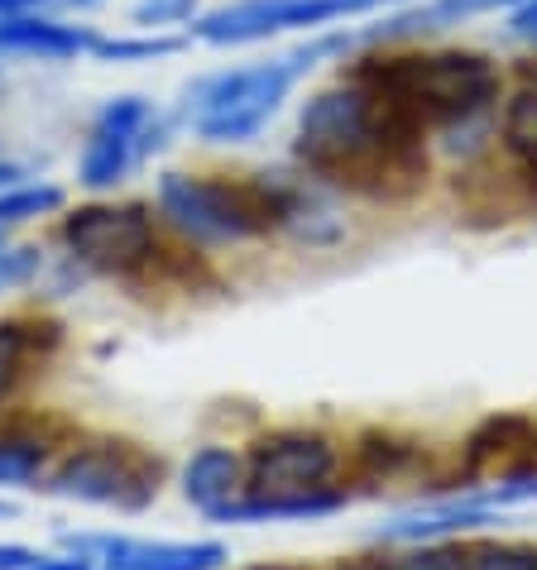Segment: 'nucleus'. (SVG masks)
<instances>
[{
  "label": "nucleus",
  "instance_id": "nucleus-7",
  "mask_svg": "<svg viewBox=\"0 0 537 570\" xmlns=\"http://www.w3.org/2000/svg\"><path fill=\"white\" fill-rule=\"evenodd\" d=\"M164 145V120L154 116V106L145 97H116L106 101V110L91 125L87 145H82V164H77V178L87 187H116L130 178V168L139 158H149Z\"/></svg>",
  "mask_w": 537,
  "mask_h": 570
},
{
  "label": "nucleus",
  "instance_id": "nucleus-10",
  "mask_svg": "<svg viewBox=\"0 0 537 570\" xmlns=\"http://www.w3.org/2000/svg\"><path fill=\"white\" fill-rule=\"evenodd\" d=\"M97 35L82 24H62L53 14H35V10H14V14H0V53L10 58H77V53H91Z\"/></svg>",
  "mask_w": 537,
  "mask_h": 570
},
{
  "label": "nucleus",
  "instance_id": "nucleus-5",
  "mask_svg": "<svg viewBox=\"0 0 537 570\" xmlns=\"http://www.w3.org/2000/svg\"><path fill=\"white\" fill-rule=\"evenodd\" d=\"M43 489L58 499L139 513L154 494H159V461H149L145 451L130 446V441H91V446L72 451L68 461L49 474Z\"/></svg>",
  "mask_w": 537,
  "mask_h": 570
},
{
  "label": "nucleus",
  "instance_id": "nucleus-31",
  "mask_svg": "<svg viewBox=\"0 0 537 570\" xmlns=\"http://www.w3.org/2000/svg\"><path fill=\"white\" fill-rule=\"evenodd\" d=\"M0 513H10V503H0Z\"/></svg>",
  "mask_w": 537,
  "mask_h": 570
},
{
  "label": "nucleus",
  "instance_id": "nucleus-8",
  "mask_svg": "<svg viewBox=\"0 0 537 570\" xmlns=\"http://www.w3.org/2000/svg\"><path fill=\"white\" fill-rule=\"evenodd\" d=\"M62 245L97 274H135L154 259V220L145 207H77L62 216Z\"/></svg>",
  "mask_w": 537,
  "mask_h": 570
},
{
  "label": "nucleus",
  "instance_id": "nucleus-6",
  "mask_svg": "<svg viewBox=\"0 0 537 570\" xmlns=\"http://www.w3.org/2000/svg\"><path fill=\"white\" fill-rule=\"evenodd\" d=\"M393 0H231L221 10H207L187 24V35L216 49H235V43H260L289 29H322L336 24L345 14H370Z\"/></svg>",
  "mask_w": 537,
  "mask_h": 570
},
{
  "label": "nucleus",
  "instance_id": "nucleus-24",
  "mask_svg": "<svg viewBox=\"0 0 537 570\" xmlns=\"http://www.w3.org/2000/svg\"><path fill=\"white\" fill-rule=\"evenodd\" d=\"M35 561H39V551H29V547H14V542L0 547V570H29Z\"/></svg>",
  "mask_w": 537,
  "mask_h": 570
},
{
  "label": "nucleus",
  "instance_id": "nucleus-14",
  "mask_svg": "<svg viewBox=\"0 0 537 570\" xmlns=\"http://www.w3.org/2000/svg\"><path fill=\"white\" fill-rule=\"evenodd\" d=\"M499 135H504V149L524 173V183L537 193V82L518 87L509 106H504V120H499Z\"/></svg>",
  "mask_w": 537,
  "mask_h": 570
},
{
  "label": "nucleus",
  "instance_id": "nucleus-27",
  "mask_svg": "<svg viewBox=\"0 0 537 570\" xmlns=\"http://www.w3.org/2000/svg\"><path fill=\"white\" fill-rule=\"evenodd\" d=\"M68 10H91V6H101V0H62Z\"/></svg>",
  "mask_w": 537,
  "mask_h": 570
},
{
  "label": "nucleus",
  "instance_id": "nucleus-2",
  "mask_svg": "<svg viewBox=\"0 0 537 570\" xmlns=\"http://www.w3.org/2000/svg\"><path fill=\"white\" fill-rule=\"evenodd\" d=\"M351 82L374 87L403 106L422 130H456L480 120L499 101V68L485 53L437 49V53H374L351 62Z\"/></svg>",
  "mask_w": 537,
  "mask_h": 570
},
{
  "label": "nucleus",
  "instance_id": "nucleus-20",
  "mask_svg": "<svg viewBox=\"0 0 537 570\" xmlns=\"http://www.w3.org/2000/svg\"><path fill=\"white\" fill-rule=\"evenodd\" d=\"M384 570H470V557L456 551V547H418V551H408V557H399Z\"/></svg>",
  "mask_w": 537,
  "mask_h": 570
},
{
  "label": "nucleus",
  "instance_id": "nucleus-1",
  "mask_svg": "<svg viewBox=\"0 0 537 570\" xmlns=\"http://www.w3.org/2000/svg\"><path fill=\"white\" fill-rule=\"evenodd\" d=\"M422 125L374 87L341 77L318 91L297 116L293 154L312 178L351 187L365 197H408L422 187L428 149Z\"/></svg>",
  "mask_w": 537,
  "mask_h": 570
},
{
  "label": "nucleus",
  "instance_id": "nucleus-26",
  "mask_svg": "<svg viewBox=\"0 0 537 570\" xmlns=\"http://www.w3.org/2000/svg\"><path fill=\"white\" fill-rule=\"evenodd\" d=\"M518 35H537V0H524V6L514 10V20H509Z\"/></svg>",
  "mask_w": 537,
  "mask_h": 570
},
{
  "label": "nucleus",
  "instance_id": "nucleus-3",
  "mask_svg": "<svg viewBox=\"0 0 537 570\" xmlns=\"http://www.w3.org/2000/svg\"><path fill=\"white\" fill-rule=\"evenodd\" d=\"M351 43H355V35H336V39L307 43V49H293L283 58L202 77V82L183 91V116L193 125V135L207 139V145H245V139H255L268 125V116H274L283 97L297 87V77L318 68V58L345 53Z\"/></svg>",
  "mask_w": 537,
  "mask_h": 570
},
{
  "label": "nucleus",
  "instance_id": "nucleus-30",
  "mask_svg": "<svg viewBox=\"0 0 537 570\" xmlns=\"http://www.w3.org/2000/svg\"><path fill=\"white\" fill-rule=\"evenodd\" d=\"M360 570H384V566H360Z\"/></svg>",
  "mask_w": 537,
  "mask_h": 570
},
{
  "label": "nucleus",
  "instance_id": "nucleus-15",
  "mask_svg": "<svg viewBox=\"0 0 537 570\" xmlns=\"http://www.w3.org/2000/svg\"><path fill=\"white\" fill-rule=\"evenodd\" d=\"M39 322H0V403L25 379V364L39 355Z\"/></svg>",
  "mask_w": 537,
  "mask_h": 570
},
{
  "label": "nucleus",
  "instance_id": "nucleus-11",
  "mask_svg": "<svg viewBox=\"0 0 537 570\" xmlns=\"http://www.w3.org/2000/svg\"><path fill=\"white\" fill-rule=\"evenodd\" d=\"M221 542H106V570H221Z\"/></svg>",
  "mask_w": 537,
  "mask_h": 570
},
{
  "label": "nucleus",
  "instance_id": "nucleus-12",
  "mask_svg": "<svg viewBox=\"0 0 537 570\" xmlns=\"http://www.w3.org/2000/svg\"><path fill=\"white\" fill-rule=\"evenodd\" d=\"M241 489H245V465H241V455L226 446H202L183 470L187 503H197L207 518H216L226 503L241 499Z\"/></svg>",
  "mask_w": 537,
  "mask_h": 570
},
{
  "label": "nucleus",
  "instance_id": "nucleus-4",
  "mask_svg": "<svg viewBox=\"0 0 537 570\" xmlns=\"http://www.w3.org/2000/svg\"><path fill=\"white\" fill-rule=\"evenodd\" d=\"M159 212L197 245H245L255 235L297 216V193L279 178L255 183H221L197 173H164Z\"/></svg>",
  "mask_w": 537,
  "mask_h": 570
},
{
  "label": "nucleus",
  "instance_id": "nucleus-29",
  "mask_svg": "<svg viewBox=\"0 0 537 570\" xmlns=\"http://www.w3.org/2000/svg\"><path fill=\"white\" fill-rule=\"evenodd\" d=\"M250 570H297V566H274V561H264V566H250Z\"/></svg>",
  "mask_w": 537,
  "mask_h": 570
},
{
  "label": "nucleus",
  "instance_id": "nucleus-21",
  "mask_svg": "<svg viewBox=\"0 0 537 570\" xmlns=\"http://www.w3.org/2000/svg\"><path fill=\"white\" fill-rule=\"evenodd\" d=\"M466 557H470V570H537V551H524V547H476Z\"/></svg>",
  "mask_w": 537,
  "mask_h": 570
},
{
  "label": "nucleus",
  "instance_id": "nucleus-23",
  "mask_svg": "<svg viewBox=\"0 0 537 570\" xmlns=\"http://www.w3.org/2000/svg\"><path fill=\"white\" fill-rule=\"evenodd\" d=\"M537 499V474H514V480H504L499 489H489L480 499L485 509H499V503H533Z\"/></svg>",
  "mask_w": 537,
  "mask_h": 570
},
{
  "label": "nucleus",
  "instance_id": "nucleus-16",
  "mask_svg": "<svg viewBox=\"0 0 537 570\" xmlns=\"http://www.w3.org/2000/svg\"><path fill=\"white\" fill-rule=\"evenodd\" d=\"M49 461V441L25 432H0V484H29Z\"/></svg>",
  "mask_w": 537,
  "mask_h": 570
},
{
  "label": "nucleus",
  "instance_id": "nucleus-28",
  "mask_svg": "<svg viewBox=\"0 0 537 570\" xmlns=\"http://www.w3.org/2000/svg\"><path fill=\"white\" fill-rule=\"evenodd\" d=\"M10 178H20V168H14V164H0V183H10Z\"/></svg>",
  "mask_w": 537,
  "mask_h": 570
},
{
  "label": "nucleus",
  "instance_id": "nucleus-25",
  "mask_svg": "<svg viewBox=\"0 0 537 570\" xmlns=\"http://www.w3.org/2000/svg\"><path fill=\"white\" fill-rule=\"evenodd\" d=\"M29 570H97V566H91V557L77 551V557H39Z\"/></svg>",
  "mask_w": 537,
  "mask_h": 570
},
{
  "label": "nucleus",
  "instance_id": "nucleus-32",
  "mask_svg": "<svg viewBox=\"0 0 537 570\" xmlns=\"http://www.w3.org/2000/svg\"><path fill=\"white\" fill-rule=\"evenodd\" d=\"M0 235H6V230H0Z\"/></svg>",
  "mask_w": 537,
  "mask_h": 570
},
{
  "label": "nucleus",
  "instance_id": "nucleus-22",
  "mask_svg": "<svg viewBox=\"0 0 537 570\" xmlns=\"http://www.w3.org/2000/svg\"><path fill=\"white\" fill-rule=\"evenodd\" d=\"M43 268V259H39V249H6L0 245V293L6 288H20V283H29Z\"/></svg>",
  "mask_w": 537,
  "mask_h": 570
},
{
  "label": "nucleus",
  "instance_id": "nucleus-19",
  "mask_svg": "<svg viewBox=\"0 0 537 570\" xmlns=\"http://www.w3.org/2000/svg\"><path fill=\"white\" fill-rule=\"evenodd\" d=\"M193 14H197V0H135L130 24L135 29H168V24H187Z\"/></svg>",
  "mask_w": 537,
  "mask_h": 570
},
{
  "label": "nucleus",
  "instance_id": "nucleus-13",
  "mask_svg": "<svg viewBox=\"0 0 537 570\" xmlns=\"http://www.w3.org/2000/svg\"><path fill=\"white\" fill-rule=\"evenodd\" d=\"M345 509L341 489H312V494H245L226 503L212 522H307V518H326Z\"/></svg>",
  "mask_w": 537,
  "mask_h": 570
},
{
  "label": "nucleus",
  "instance_id": "nucleus-18",
  "mask_svg": "<svg viewBox=\"0 0 537 570\" xmlns=\"http://www.w3.org/2000/svg\"><path fill=\"white\" fill-rule=\"evenodd\" d=\"M187 39H101L91 43V58H101V62H149V58H168V53H178Z\"/></svg>",
  "mask_w": 537,
  "mask_h": 570
},
{
  "label": "nucleus",
  "instance_id": "nucleus-17",
  "mask_svg": "<svg viewBox=\"0 0 537 570\" xmlns=\"http://www.w3.org/2000/svg\"><path fill=\"white\" fill-rule=\"evenodd\" d=\"M58 207H62V187H53V183L6 187V193H0V230H6V226H25V220L49 216Z\"/></svg>",
  "mask_w": 537,
  "mask_h": 570
},
{
  "label": "nucleus",
  "instance_id": "nucleus-9",
  "mask_svg": "<svg viewBox=\"0 0 537 570\" xmlns=\"http://www.w3.org/2000/svg\"><path fill=\"white\" fill-rule=\"evenodd\" d=\"M341 451L318 432H274L255 441L245 465V489L250 494H312L326 489V480L336 474Z\"/></svg>",
  "mask_w": 537,
  "mask_h": 570
}]
</instances>
